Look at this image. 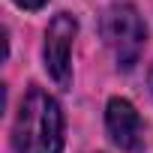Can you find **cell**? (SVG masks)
<instances>
[{
    "label": "cell",
    "mask_w": 153,
    "mask_h": 153,
    "mask_svg": "<svg viewBox=\"0 0 153 153\" xmlns=\"http://www.w3.org/2000/svg\"><path fill=\"white\" fill-rule=\"evenodd\" d=\"M12 144L18 153H60L63 147V111L57 99L36 84H30L18 105Z\"/></svg>",
    "instance_id": "cell-1"
},
{
    "label": "cell",
    "mask_w": 153,
    "mask_h": 153,
    "mask_svg": "<svg viewBox=\"0 0 153 153\" xmlns=\"http://www.w3.org/2000/svg\"><path fill=\"white\" fill-rule=\"evenodd\" d=\"M102 39L111 48L120 69H132L144 51L147 27L132 3H114L102 15Z\"/></svg>",
    "instance_id": "cell-2"
},
{
    "label": "cell",
    "mask_w": 153,
    "mask_h": 153,
    "mask_svg": "<svg viewBox=\"0 0 153 153\" xmlns=\"http://www.w3.org/2000/svg\"><path fill=\"white\" fill-rule=\"evenodd\" d=\"M78 33V21H75L69 12H60L51 18L48 30H45V69L51 72V78L60 87H69L72 81V39Z\"/></svg>",
    "instance_id": "cell-3"
},
{
    "label": "cell",
    "mask_w": 153,
    "mask_h": 153,
    "mask_svg": "<svg viewBox=\"0 0 153 153\" xmlns=\"http://www.w3.org/2000/svg\"><path fill=\"white\" fill-rule=\"evenodd\" d=\"M105 126H108V135L111 141L120 147V150H129V153H138L144 147V129H141V117L135 111V105L129 99H111L108 102V111H105Z\"/></svg>",
    "instance_id": "cell-4"
},
{
    "label": "cell",
    "mask_w": 153,
    "mask_h": 153,
    "mask_svg": "<svg viewBox=\"0 0 153 153\" xmlns=\"http://www.w3.org/2000/svg\"><path fill=\"white\" fill-rule=\"evenodd\" d=\"M15 3H18L21 9H39V6L45 3V0H15Z\"/></svg>",
    "instance_id": "cell-5"
},
{
    "label": "cell",
    "mask_w": 153,
    "mask_h": 153,
    "mask_svg": "<svg viewBox=\"0 0 153 153\" xmlns=\"http://www.w3.org/2000/svg\"><path fill=\"white\" fill-rule=\"evenodd\" d=\"M150 87H153V69H150Z\"/></svg>",
    "instance_id": "cell-6"
}]
</instances>
